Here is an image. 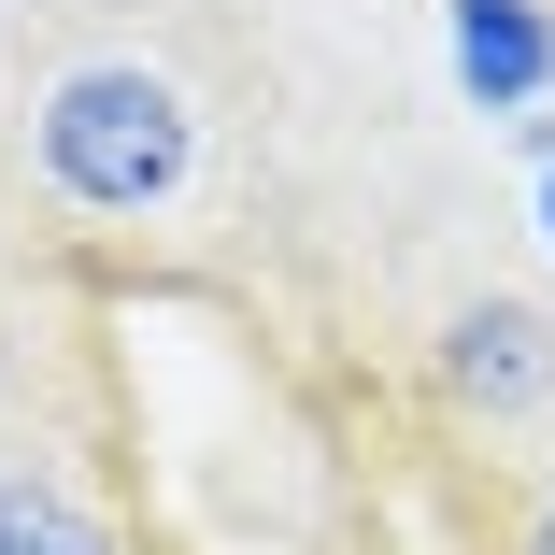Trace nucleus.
Wrapping results in <instances>:
<instances>
[{
  "mask_svg": "<svg viewBox=\"0 0 555 555\" xmlns=\"http://www.w3.org/2000/svg\"><path fill=\"white\" fill-rule=\"evenodd\" d=\"M29 143H43V185L72 214H171L185 171H199V115L185 86L143 72V57H86L29 100Z\"/></svg>",
  "mask_w": 555,
  "mask_h": 555,
  "instance_id": "nucleus-1",
  "label": "nucleus"
},
{
  "mask_svg": "<svg viewBox=\"0 0 555 555\" xmlns=\"http://www.w3.org/2000/svg\"><path fill=\"white\" fill-rule=\"evenodd\" d=\"M456 72L485 115H527V100L555 86V29H541V0H456Z\"/></svg>",
  "mask_w": 555,
  "mask_h": 555,
  "instance_id": "nucleus-3",
  "label": "nucleus"
},
{
  "mask_svg": "<svg viewBox=\"0 0 555 555\" xmlns=\"http://www.w3.org/2000/svg\"><path fill=\"white\" fill-rule=\"evenodd\" d=\"M0 555H115V527H100L57 470H0Z\"/></svg>",
  "mask_w": 555,
  "mask_h": 555,
  "instance_id": "nucleus-4",
  "label": "nucleus"
},
{
  "mask_svg": "<svg viewBox=\"0 0 555 555\" xmlns=\"http://www.w3.org/2000/svg\"><path fill=\"white\" fill-rule=\"evenodd\" d=\"M541 229H555V185H541Z\"/></svg>",
  "mask_w": 555,
  "mask_h": 555,
  "instance_id": "nucleus-6",
  "label": "nucleus"
},
{
  "mask_svg": "<svg viewBox=\"0 0 555 555\" xmlns=\"http://www.w3.org/2000/svg\"><path fill=\"white\" fill-rule=\"evenodd\" d=\"M527 555H555V513H541V527H527Z\"/></svg>",
  "mask_w": 555,
  "mask_h": 555,
  "instance_id": "nucleus-5",
  "label": "nucleus"
},
{
  "mask_svg": "<svg viewBox=\"0 0 555 555\" xmlns=\"http://www.w3.org/2000/svg\"><path fill=\"white\" fill-rule=\"evenodd\" d=\"M441 385H456L470 413H541V399H555V313H527V299H470L456 343H441Z\"/></svg>",
  "mask_w": 555,
  "mask_h": 555,
  "instance_id": "nucleus-2",
  "label": "nucleus"
}]
</instances>
